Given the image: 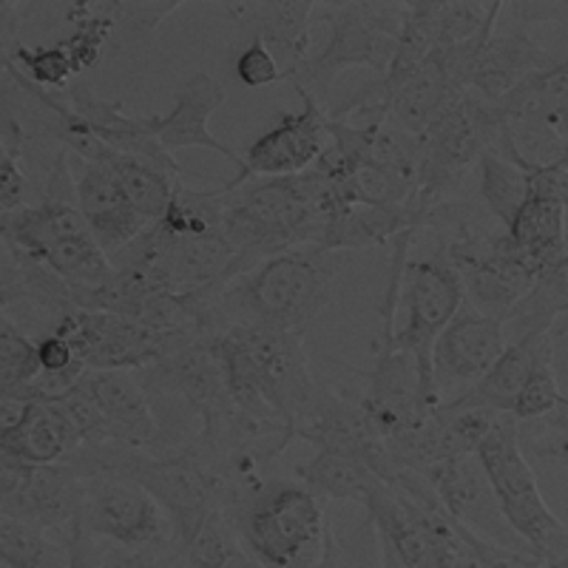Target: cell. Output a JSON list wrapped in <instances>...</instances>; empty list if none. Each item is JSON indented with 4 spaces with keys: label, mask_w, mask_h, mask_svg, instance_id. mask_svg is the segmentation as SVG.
Wrapping results in <instances>:
<instances>
[{
    "label": "cell",
    "mask_w": 568,
    "mask_h": 568,
    "mask_svg": "<svg viewBox=\"0 0 568 568\" xmlns=\"http://www.w3.org/2000/svg\"><path fill=\"white\" fill-rule=\"evenodd\" d=\"M298 484L307 486L318 500H355L364 504L367 491L378 484L373 471L362 460L349 455L316 449L311 460H304L296 469Z\"/></svg>",
    "instance_id": "cell-25"
},
{
    "label": "cell",
    "mask_w": 568,
    "mask_h": 568,
    "mask_svg": "<svg viewBox=\"0 0 568 568\" xmlns=\"http://www.w3.org/2000/svg\"><path fill=\"white\" fill-rule=\"evenodd\" d=\"M7 63H9V58L3 52H0V74H3V69H7Z\"/></svg>",
    "instance_id": "cell-42"
},
{
    "label": "cell",
    "mask_w": 568,
    "mask_h": 568,
    "mask_svg": "<svg viewBox=\"0 0 568 568\" xmlns=\"http://www.w3.org/2000/svg\"><path fill=\"white\" fill-rule=\"evenodd\" d=\"M27 174L12 154L0 156V216L27 205Z\"/></svg>",
    "instance_id": "cell-34"
},
{
    "label": "cell",
    "mask_w": 568,
    "mask_h": 568,
    "mask_svg": "<svg viewBox=\"0 0 568 568\" xmlns=\"http://www.w3.org/2000/svg\"><path fill=\"white\" fill-rule=\"evenodd\" d=\"M549 426L557 429V433L568 435V398H562V404L557 407L555 415H549Z\"/></svg>",
    "instance_id": "cell-40"
},
{
    "label": "cell",
    "mask_w": 568,
    "mask_h": 568,
    "mask_svg": "<svg viewBox=\"0 0 568 568\" xmlns=\"http://www.w3.org/2000/svg\"><path fill=\"white\" fill-rule=\"evenodd\" d=\"M233 529L262 568H322L324 500L298 480H251L227 506Z\"/></svg>",
    "instance_id": "cell-2"
},
{
    "label": "cell",
    "mask_w": 568,
    "mask_h": 568,
    "mask_svg": "<svg viewBox=\"0 0 568 568\" xmlns=\"http://www.w3.org/2000/svg\"><path fill=\"white\" fill-rule=\"evenodd\" d=\"M313 18L327 23L329 38L293 80V85L311 94L347 69H373L375 78L387 74L398 52L407 3H316Z\"/></svg>",
    "instance_id": "cell-5"
},
{
    "label": "cell",
    "mask_w": 568,
    "mask_h": 568,
    "mask_svg": "<svg viewBox=\"0 0 568 568\" xmlns=\"http://www.w3.org/2000/svg\"><path fill=\"white\" fill-rule=\"evenodd\" d=\"M302 111L282 114L271 131L258 136L245 151L236 180L258 176V180H278V176H296L313 169V162L322 156L327 145V111L316 100V94L298 89Z\"/></svg>",
    "instance_id": "cell-10"
},
{
    "label": "cell",
    "mask_w": 568,
    "mask_h": 568,
    "mask_svg": "<svg viewBox=\"0 0 568 568\" xmlns=\"http://www.w3.org/2000/svg\"><path fill=\"white\" fill-rule=\"evenodd\" d=\"M71 176L85 227L109 258L129 247L149 227L103 165L80 160V171H71Z\"/></svg>",
    "instance_id": "cell-18"
},
{
    "label": "cell",
    "mask_w": 568,
    "mask_h": 568,
    "mask_svg": "<svg viewBox=\"0 0 568 568\" xmlns=\"http://www.w3.org/2000/svg\"><path fill=\"white\" fill-rule=\"evenodd\" d=\"M233 71H236V80L242 85H247V89H265V85H273L276 80H282V69H278L276 58L256 38H247L245 45L236 52Z\"/></svg>",
    "instance_id": "cell-31"
},
{
    "label": "cell",
    "mask_w": 568,
    "mask_h": 568,
    "mask_svg": "<svg viewBox=\"0 0 568 568\" xmlns=\"http://www.w3.org/2000/svg\"><path fill=\"white\" fill-rule=\"evenodd\" d=\"M80 511V478L63 464L34 466L27 491L20 495L12 517L43 531L65 529Z\"/></svg>",
    "instance_id": "cell-24"
},
{
    "label": "cell",
    "mask_w": 568,
    "mask_h": 568,
    "mask_svg": "<svg viewBox=\"0 0 568 568\" xmlns=\"http://www.w3.org/2000/svg\"><path fill=\"white\" fill-rule=\"evenodd\" d=\"M562 318H566V327H568V313H566V316H562Z\"/></svg>",
    "instance_id": "cell-44"
},
{
    "label": "cell",
    "mask_w": 568,
    "mask_h": 568,
    "mask_svg": "<svg viewBox=\"0 0 568 568\" xmlns=\"http://www.w3.org/2000/svg\"><path fill=\"white\" fill-rule=\"evenodd\" d=\"M537 453H540L542 458H555V460H560V464L568 466V435L557 433L555 440H549L546 446H537Z\"/></svg>",
    "instance_id": "cell-37"
},
{
    "label": "cell",
    "mask_w": 568,
    "mask_h": 568,
    "mask_svg": "<svg viewBox=\"0 0 568 568\" xmlns=\"http://www.w3.org/2000/svg\"><path fill=\"white\" fill-rule=\"evenodd\" d=\"M103 568H187L182 560L176 540L165 542V546H154V549L129 551V549H105L103 551Z\"/></svg>",
    "instance_id": "cell-32"
},
{
    "label": "cell",
    "mask_w": 568,
    "mask_h": 568,
    "mask_svg": "<svg viewBox=\"0 0 568 568\" xmlns=\"http://www.w3.org/2000/svg\"><path fill=\"white\" fill-rule=\"evenodd\" d=\"M568 313V253L551 267L549 273H542L535 282L526 298L515 304V311L504 318V324H515L517 336L529 333V329H551L555 333V322Z\"/></svg>",
    "instance_id": "cell-27"
},
{
    "label": "cell",
    "mask_w": 568,
    "mask_h": 568,
    "mask_svg": "<svg viewBox=\"0 0 568 568\" xmlns=\"http://www.w3.org/2000/svg\"><path fill=\"white\" fill-rule=\"evenodd\" d=\"M478 460L495 489L506 524L537 560L549 562L568 555V526L542 500L535 471L520 446V429L511 415H497L480 440Z\"/></svg>",
    "instance_id": "cell-3"
},
{
    "label": "cell",
    "mask_w": 568,
    "mask_h": 568,
    "mask_svg": "<svg viewBox=\"0 0 568 568\" xmlns=\"http://www.w3.org/2000/svg\"><path fill=\"white\" fill-rule=\"evenodd\" d=\"M71 347L85 373H136L196 344L180 333L140 324L134 318L94 311H69L52 329Z\"/></svg>",
    "instance_id": "cell-6"
},
{
    "label": "cell",
    "mask_w": 568,
    "mask_h": 568,
    "mask_svg": "<svg viewBox=\"0 0 568 568\" xmlns=\"http://www.w3.org/2000/svg\"><path fill=\"white\" fill-rule=\"evenodd\" d=\"M89 162L103 165V169L114 176L120 191L125 194V200L131 202V207H134L149 225L160 222L162 216L169 213V207L174 205L176 200V191H180L182 185L176 176L162 174L160 169H154L149 162L134 160V156L116 154L109 145H100Z\"/></svg>",
    "instance_id": "cell-23"
},
{
    "label": "cell",
    "mask_w": 568,
    "mask_h": 568,
    "mask_svg": "<svg viewBox=\"0 0 568 568\" xmlns=\"http://www.w3.org/2000/svg\"><path fill=\"white\" fill-rule=\"evenodd\" d=\"M555 129L560 131V136H562V145H566V156H562V162H560V165H566V169H568V114H562L560 120H557V123H555Z\"/></svg>",
    "instance_id": "cell-41"
},
{
    "label": "cell",
    "mask_w": 568,
    "mask_h": 568,
    "mask_svg": "<svg viewBox=\"0 0 568 568\" xmlns=\"http://www.w3.org/2000/svg\"><path fill=\"white\" fill-rule=\"evenodd\" d=\"M562 398H566V395L560 393V384H557L555 375V349H549V353L540 355V362L535 364L531 375L526 378L524 389L517 393L509 415L517 424H520V420L549 418V415L557 413Z\"/></svg>",
    "instance_id": "cell-29"
},
{
    "label": "cell",
    "mask_w": 568,
    "mask_h": 568,
    "mask_svg": "<svg viewBox=\"0 0 568 568\" xmlns=\"http://www.w3.org/2000/svg\"><path fill=\"white\" fill-rule=\"evenodd\" d=\"M464 302V284L458 271L449 265L444 247H438L433 256L407 258L398 302V307H404V324L395 327L393 342L400 353H409L418 362L420 378L429 389H433V347L446 324L458 316Z\"/></svg>",
    "instance_id": "cell-7"
},
{
    "label": "cell",
    "mask_w": 568,
    "mask_h": 568,
    "mask_svg": "<svg viewBox=\"0 0 568 568\" xmlns=\"http://www.w3.org/2000/svg\"><path fill=\"white\" fill-rule=\"evenodd\" d=\"M105 14L111 20V29L114 34H123V38H149L162 20L174 14L182 7L180 0H142V3H103Z\"/></svg>",
    "instance_id": "cell-30"
},
{
    "label": "cell",
    "mask_w": 568,
    "mask_h": 568,
    "mask_svg": "<svg viewBox=\"0 0 568 568\" xmlns=\"http://www.w3.org/2000/svg\"><path fill=\"white\" fill-rule=\"evenodd\" d=\"M529 174V187L535 194L555 200L568 211V169L566 165H546V169H524Z\"/></svg>",
    "instance_id": "cell-35"
},
{
    "label": "cell",
    "mask_w": 568,
    "mask_h": 568,
    "mask_svg": "<svg viewBox=\"0 0 568 568\" xmlns=\"http://www.w3.org/2000/svg\"><path fill=\"white\" fill-rule=\"evenodd\" d=\"M78 517L94 540L114 542L116 549L142 551L174 540L169 517L154 497L129 480H80Z\"/></svg>",
    "instance_id": "cell-8"
},
{
    "label": "cell",
    "mask_w": 568,
    "mask_h": 568,
    "mask_svg": "<svg viewBox=\"0 0 568 568\" xmlns=\"http://www.w3.org/2000/svg\"><path fill=\"white\" fill-rule=\"evenodd\" d=\"M222 568H262V566H258V562L247 555L245 546H240V549L233 551V555L222 562Z\"/></svg>",
    "instance_id": "cell-39"
},
{
    "label": "cell",
    "mask_w": 568,
    "mask_h": 568,
    "mask_svg": "<svg viewBox=\"0 0 568 568\" xmlns=\"http://www.w3.org/2000/svg\"><path fill=\"white\" fill-rule=\"evenodd\" d=\"M65 103L89 125L91 134L98 136L103 145H109L111 151L149 162V165L160 169L162 174L176 176V180L182 176V165L174 160V154L162 149L160 140L151 131L149 116H129L123 105L100 98L85 80H74L65 89Z\"/></svg>",
    "instance_id": "cell-13"
},
{
    "label": "cell",
    "mask_w": 568,
    "mask_h": 568,
    "mask_svg": "<svg viewBox=\"0 0 568 568\" xmlns=\"http://www.w3.org/2000/svg\"><path fill=\"white\" fill-rule=\"evenodd\" d=\"M0 568H65V546L43 529L0 511Z\"/></svg>",
    "instance_id": "cell-28"
},
{
    "label": "cell",
    "mask_w": 568,
    "mask_h": 568,
    "mask_svg": "<svg viewBox=\"0 0 568 568\" xmlns=\"http://www.w3.org/2000/svg\"><path fill=\"white\" fill-rule=\"evenodd\" d=\"M225 98V85H222L220 80H213L205 71L191 74V78L176 89L174 109H171L169 114L149 116L151 131H154V136L169 154L185 149H207L213 151V154H222L225 160L242 165V156L233 149H227L222 140H216V136L211 134V125H207L211 114L222 109Z\"/></svg>",
    "instance_id": "cell-15"
},
{
    "label": "cell",
    "mask_w": 568,
    "mask_h": 568,
    "mask_svg": "<svg viewBox=\"0 0 568 568\" xmlns=\"http://www.w3.org/2000/svg\"><path fill=\"white\" fill-rule=\"evenodd\" d=\"M3 324H9V318L3 316V313H0V327H3Z\"/></svg>",
    "instance_id": "cell-43"
},
{
    "label": "cell",
    "mask_w": 568,
    "mask_h": 568,
    "mask_svg": "<svg viewBox=\"0 0 568 568\" xmlns=\"http://www.w3.org/2000/svg\"><path fill=\"white\" fill-rule=\"evenodd\" d=\"M78 446L54 398L0 404V453L29 466H49L60 464Z\"/></svg>",
    "instance_id": "cell-17"
},
{
    "label": "cell",
    "mask_w": 568,
    "mask_h": 568,
    "mask_svg": "<svg viewBox=\"0 0 568 568\" xmlns=\"http://www.w3.org/2000/svg\"><path fill=\"white\" fill-rule=\"evenodd\" d=\"M537 557L535 555H524V551H517V555L504 557V560L486 562L484 568H535Z\"/></svg>",
    "instance_id": "cell-38"
},
{
    "label": "cell",
    "mask_w": 568,
    "mask_h": 568,
    "mask_svg": "<svg viewBox=\"0 0 568 568\" xmlns=\"http://www.w3.org/2000/svg\"><path fill=\"white\" fill-rule=\"evenodd\" d=\"M506 349V327L500 318L478 313L464 302L458 316L446 324L433 347V389L438 400L453 387L478 384Z\"/></svg>",
    "instance_id": "cell-11"
},
{
    "label": "cell",
    "mask_w": 568,
    "mask_h": 568,
    "mask_svg": "<svg viewBox=\"0 0 568 568\" xmlns=\"http://www.w3.org/2000/svg\"><path fill=\"white\" fill-rule=\"evenodd\" d=\"M420 475H424L426 484L433 486L440 506H444L446 515L453 517L455 524L469 529L471 535L495 542V546L531 555L524 546V540L506 524L504 511H500V504H497L495 497V489H491L489 478H486L478 455L440 460V464L426 466Z\"/></svg>",
    "instance_id": "cell-9"
},
{
    "label": "cell",
    "mask_w": 568,
    "mask_h": 568,
    "mask_svg": "<svg viewBox=\"0 0 568 568\" xmlns=\"http://www.w3.org/2000/svg\"><path fill=\"white\" fill-rule=\"evenodd\" d=\"M344 253L298 245L258 262L225 284L216 296V322L227 327H258L304 338L333 298Z\"/></svg>",
    "instance_id": "cell-1"
},
{
    "label": "cell",
    "mask_w": 568,
    "mask_h": 568,
    "mask_svg": "<svg viewBox=\"0 0 568 568\" xmlns=\"http://www.w3.org/2000/svg\"><path fill=\"white\" fill-rule=\"evenodd\" d=\"M506 236L540 278L568 253L566 211L549 196L531 191L520 211L515 213L511 225L506 227Z\"/></svg>",
    "instance_id": "cell-22"
},
{
    "label": "cell",
    "mask_w": 568,
    "mask_h": 568,
    "mask_svg": "<svg viewBox=\"0 0 568 568\" xmlns=\"http://www.w3.org/2000/svg\"><path fill=\"white\" fill-rule=\"evenodd\" d=\"M225 14L236 23L242 38H256L271 49L282 69V80H296L311 60L313 0H267V3H225Z\"/></svg>",
    "instance_id": "cell-12"
},
{
    "label": "cell",
    "mask_w": 568,
    "mask_h": 568,
    "mask_svg": "<svg viewBox=\"0 0 568 568\" xmlns=\"http://www.w3.org/2000/svg\"><path fill=\"white\" fill-rule=\"evenodd\" d=\"M424 225H429V220L413 205H349L324 222L316 245L333 253L362 251V247L387 245V242L398 240L400 233L418 231Z\"/></svg>",
    "instance_id": "cell-21"
},
{
    "label": "cell",
    "mask_w": 568,
    "mask_h": 568,
    "mask_svg": "<svg viewBox=\"0 0 568 568\" xmlns=\"http://www.w3.org/2000/svg\"><path fill=\"white\" fill-rule=\"evenodd\" d=\"M322 568H384V562H382V555L375 557L373 562L355 560V557L349 555L347 546H344V542L338 540V537L333 535V529L327 526V542H324Z\"/></svg>",
    "instance_id": "cell-36"
},
{
    "label": "cell",
    "mask_w": 568,
    "mask_h": 568,
    "mask_svg": "<svg viewBox=\"0 0 568 568\" xmlns=\"http://www.w3.org/2000/svg\"><path fill=\"white\" fill-rule=\"evenodd\" d=\"M464 94L466 89L455 83L440 52H433L404 83L387 91L389 123L420 136Z\"/></svg>",
    "instance_id": "cell-20"
},
{
    "label": "cell",
    "mask_w": 568,
    "mask_h": 568,
    "mask_svg": "<svg viewBox=\"0 0 568 568\" xmlns=\"http://www.w3.org/2000/svg\"><path fill=\"white\" fill-rule=\"evenodd\" d=\"M555 63H560V60L549 49H542L531 38L529 29L517 27L511 32H495L491 29L471 54L464 83L478 98L497 103L524 80L535 78L540 71H549Z\"/></svg>",
    "instance_id": "cell-14"
},
{
    "label": "cell",
    "mask_w": 568,
    "mask_h": 568,
    "mask_svg": "<svg viewBox=\"0 0 568 568\" xmlns=\"http://www.w3.org/2000/svg\"><path fill=\"white\" fill-rule=\"evenodd\" d=\"M504 114L495 103L466 91L420 134L418 187L409 205L433 222V211L455 194L480 156L495 149Z\"/></svg>",
    "instance_id": "cell-4"
},
{
    "label": "cell",
    "mask_w": 568,
    "mask_h": 568,
    "mask_svg": "<svg viewBox=\"0 0 568 568\" xmlns=\"http://www.w3.org/2000/svg\"><path fill=\"white\" fill-rule=\"evenodd\" d=\"M478 176H480V200L489 207V213L500 222V227H509L515 213L531 194L529 174L520 165L509 162L497 151H486L478 162Z\"/></svg>",
    "instance_id": "cell-26"
},
{
    "label": "cell",
    "mask_w": 568,
    "mask_h": 568,
    "mask_svg": "<svg viewBox=\"0 0 568 568\" xmlns=\"http://www.w3.org/2000/svg\"><path fill=\"white\" fill-rule=\"evenodd\" d=\"M555 349V333L551 329H529L515 336V342L506 344L489 373L480 378L478 384H471L453 400H440L444 409H491V413L509 415L511 404H515L517 393L524 389L526 378L531 375L535 364L540 362L542 353Z\"/></svg>",
    "instance_id": "cell-19"
},
{
    "label": "cell",
    "mask_w": 568,
    "mask_h": 568,
    "mask_svg": "<svg viewBox=\"0 0 568 568\" xmlns=\"http://www.w3.org/2000/svg\"><path fill=\"white\" fill-rule=\"evenodd\" d=\"M32 471L34 466L23 464V460L12 458L7 453H0V511L12 515L20 495L27 491L29 480H32Z\"/></svg>",
    "instance_id": "cell-33"
},
{
    "label": "cell",
    "mask_w": 568,
    "mask_h": 568,
    "mask_svg": "<svg viewBox=\"0 0 568 568\" xmlns=\"http://www.w3.org/2000/svg\"><path fill=\"white\" fill-rule=\"evenodd\" d=\"M83 384L103 418L105 444L156 453L160 424L134 373H85Z\"/></svg>",
    "instance_id": "cell-16"
}]
</instances>
